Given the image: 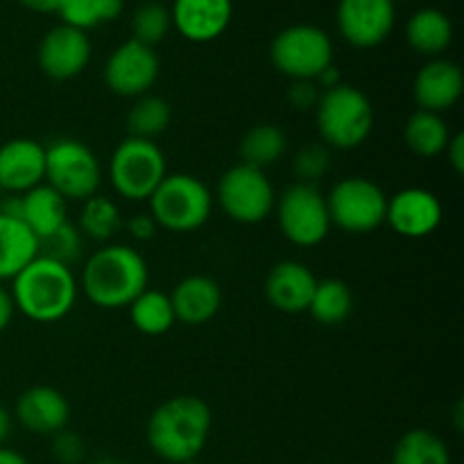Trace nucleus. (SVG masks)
<instances>
[{
	"mask_svg": "<svg viewBox=\"0 0 464 464\" xmlns=\"http://www.w3.org/2000/svg\"><path fill=\"white\" fill-rule=\"evenodd\" d=\"M462 68L456 62L444 57L429 59L420 68V72L415 75V84H412L417 109L440 113V116L451 107H456L458 100L462 98Z\"/></svg>",
	"mask_w": 464,
	"mask_h": 464,
	"instance_id": "nucleus-16",
	"label": "nucleus"
},
{
	"mask_svg": "<svg viewBox=\"0 0 464 464\" xmlns=\"http://www.w3.org/2000/svg\"><path fill=\"white\" fill-rule=\"evenodd\" d=\"M385 222L403 238H426L442 225V202L433 190L411 186L388 198Z\"/></svg>",
	"mask_w": 464,
	"mask_h": 464,
	"instance_id": "nucleus-15",
	"label": "nucleus"
},
{
	"mask_svg": "<svg viewBox=\"0 0 464 464\" xmlns=\"http://www.w3.org/2000/svg\"><path fill=\"white\" fill-rule=\"evenodd\" d=\"M21 5H25L27 9L39 14H57L62 7L63 0H18Z\"/></svg>",
	"mask_w": 464,
	"mask_h": 464,
	"instance_id": "nucleus-41",
	"label": "nucleus"
},
{
	"mask_svg": "<svg viewBox=\"0 0 464 464\" xmlns=\"http://www.w3.org/2000/svg\"><path fill=\"white\" fill-rule=\"evenodd\" d=\"M315 122L326 148L356 150L374 131L376 111L372 100L352 84L322 91L315 107Z\"/></svg>",
	"mask_w": 464,
	"mask_h": 464,
	"instance_id": "nucleus-4",
	"label": "nucleus"
},
{
	"mask_svg": "<svg viewBox=\"0 0 464 464\" xmlns=\"http://www.w3.org/2000/svg\"><path fill=\"white\" fill-rule=\"evenodd\" d=\"M331 227L347 234H372L385 222L388 195L367 177H344L326 195Z\"/></svg>",
	"mask_w": 464,
	"mask_h": 464,
	"instance_id": "nucleus-10",
	"label": "nucleus"
},
{
	"mask_svg": "<svg viewBox=\"0 0 464 464\" xmlns=\"http://www.w3.org/2000/svg\"><path fill=\"white\" fill-rule=\"evenodd\" d=\"M315 322L324 326H338L353 313V293L343 279L317 281L308 311Z\"/></svg>",
	"mask_w": 464,
	"mask_h": 464,
	"instance_id": "nucleus-28",
	"label": "nucleus"
},
{
	"mask_svg": "<svg viewBox=\"0 0 464 464\" xmlns=\"http://www.w3.org/2000/svg\"><path fill=\"white\" fill-rule=\"evenodd\" d=\"M392 464H451V451L438 433L412 429L399 438L392 451Z\"/></svg>",
	"mask_w": 464,
	"mask_h": 464,
	"instance_id": "nucleus-31",
	"label": "nucleus"
},
{
	"mask_svg": "<svg viewBox=\"0 0 464 464\" xmlns=\"http://www.w3.org/2000/svg\"><path fill=\"white\" fill-rule=\"evenodd\" d=\"M172 122V107L161 95L145 93L127 111V131L134 139L157 140Z\"/></svg>",
	"mask_w": 464,
	"mask_h": 464,
	"instance_id": "nucleus-30",
	"label": "nucleus"
},
{
	"mask_svg": "<svg viewBox=\"0 0 464 464\" xmlns=\"http://www.w3.org/2000/svg\"><path fill=\"white\" fill-rule=\"evenodd\" d=\"M53 453L62 464H80L84 458V442L72 430H59L53 435Z\"/></svg>",
	"mask_w": 464,
	"mask_h": 464,
	"instance_id": "nucleus-36",
	"label": "nucleus"
},
{
	"mask_svg": "<svg viewBox=\"0 0 464 464\" xmlns=\"http://www.w3.org/2000/svg\"><path fill=\"white\" fill-rule=\"evenodd\" d=\"M127 308H130V320L134 329L143 335H152V338L168 334L177 322L170 295L161 293V290L145 288Z\"/></svg>",
	"mask_w": 464,
	"mask_h": 464,
	"instance_id": "nucleus-27",
	"label": "nucleus"
},
{
	"mask_svg": "<svg viewBox=\"0 0 464 464\" xmlns=\"http://www.w3.org/2000/svg\"><path fill=\"white\" fill-rule=\"evenodd\" d=\"M91 39L86 32L68 25H57L39 44V68L45 77L54 82H68L82 75L91 62Z\"/></svg>",
	"mask_w": 464,
	"mask_h": 464,
	"instance_id": "nucleus-14",
	"label": "nucleus"
},
{
	"mask_svg": "<svg viewBox=\"0 0 464 464\" xmlns=\"http://www.w3.org/2000/svg\"><path fill=\"white\" fill-rule=\"evenodd\" d=\"M45 181V145L34 139H12L0 145V190L23 195Z\"/></svg>",
	"mask_w": 464,
	"mask_h": 464,
	"instance_id": "nucleus-17",
	"label": "nucleus"
},
{
	"mask_svg": "<svg viewBox=\"0 0 464 464\" xmlns=\"http://www.w3.org/2000/svg\"><path fill=\"white\" fill-rule=\"evenodd\" d=\"M45 184L66 202H86L98 195L102 184V166L86 143L77 139H59L45 148Z\"/></svg>",
	"mask_w": 464,
	"mask_h": 464,
	"instance_id": "nucleus-7",
	"label": "nucleus"
},
{
	"mask_svg": "<svg viewBox=\"0 0 464 464\" xmlns=\"http://www.w3.org/2000/svg\"><path fill=\"white\" fill-rule=\"evenodd\" d=\"M213 199L234 222L258 225L275 211L276 193L266 170L236 163L222 172Z\"/></svg>",
	"mask_w": 464,
	"mask_h": 464,
	"instance_id": "nucleus-11",
	"label": "nucleus"
},
{
	"mask_svg": "<svg viewBox=\"0 0 464 464\" xmlns=\"http://www.w3.org/2000/svg\"><path fill=\"white\" fill-rule=\"evenodd\" d=\"M0 464H30L25 460V456L9 447H0Z\"/></svg>",
	"mask_w": 464,
	"mask_h": 464,
	"instance_id": "nucleus-43",
	"label": "nucleus"
},
{
	"mask_svg": "<svg viewBox=\"0 0 464 464\" xmlns=\"http://www.w3.org/2000/svg\"><path fill=\"white\" fill-rule=\"evenodd\" d=\"M168 175L166 154L157 140L127 136L116 145L109 159L111 188L127 202H148Z\"/></svg>",
	"mask_w": 464,
	"mask_h": 464,
	"instance_id": "nucleus-6",
	"label": "nucleus"
},
{
	"mask_svg": "<svg viewBox=\"0 0 464 464\" xmlns=\"http://www.w3.org/2000/svg\"><path fill=\"white\" fill-rule=\"evenodd\" d=\"M444 154H447V159H449V163H451L453 170H456L458 175H462L464 172V136L453 134L451 140H449L447 150H444Z\"/></svg>",
	"mask_w": 464,
	"mask_h": 464,
	"instance_id": "nucleus-39",
	"label": "nucleus"
},
{
	"mask_svg": "<svg viewBox=\"0 0 464 464\" xmlns=\"http://www.w3.org/2000/svg\"><path fill=\"white\" fill-rule=\"evenodd\" d=\"M77 229L84 238L107 245L111 243L118 231L125 229V220H122L118 204L111 198H104V195L98 193L86 199V202H82Z\"/></svg>",
	"mask_w": 464,
	"mask_h": 464,
	"instance_id": "nucleus-29",
	"label": "nucleus"
},
{
	"mask_svg": "<svg viewBox=\"0 0 464 464\" xmlns=\"http://www.w3.org/2000/svg\"><path fill=\"white\" fill-rule=\"evenodd\" d=\"M122 0H63L59 7V18L63 25L89 32L100 23L116 21L122 14Z\"/></svg>",
	"mask_w": 464,
	"mask_h": 464,
	"instance_id": "nucleus-32",
	"label": "nucleus"
},
{
	"mask_svg": "<svg viewBox=\"0 0 464 464\" xmlns=\"http://www.w3.org/2000/svg\"><path fill=\"white\" fill-rule=\"evenodd\" d=\"M172 25L193 44H208L225 34L234 16V0H175Z\"/></svg>",
	"mask_w": 464,
	"mask_h": 464,
	"instance_id": "nucleus-18",
	"label": "nucleus"
},
{
	"mask_svg": "<svg viewBox=\"0 0 464 464\" xmlns=\"http://www.w3.org/2000/svg\"><path fill=\"white\" fill-rule=\"evenodd\" d=\"M317 276L313 275L306 263L299 261H279L266 276V299L272 308L288 315L306 313L315 293Z\"/></svg>",
	"mask_w": 464,
	"mask_h": 464,
	"instance_id": "nucleus-19",
	"label": "nucleus"
},
{
	"mask_svg": "<svg viewBox=\"0 0 464 464\" xmlns=\"http://www.w3.org/2000/svg\"><path fill=\"white\" fill-rule=\"evenodd\" d=\"M213 429V412L204 399L177 394L154 408L145 438L154 456L170 464L198 460Z\"/></svg>",
	"mask_w": 464,
	"mask_h": 464,
	"instance_id": "nucleus-1",
	"label": "nucleus"
},
{
	"mask_svg": "<svg viewBox=\"0 0 464 464\" xmlns=\"http://www.w3.org/2000/svg\"><path fill=\"white\" fill-rule=\"evenodd\" d=\"M148 263L139 249L125 243H107L91 254L82 270L86 299L104 311L127 308L148 288Z\"/></svg>",
	"mask_w": 464,
	"mask_h": 464,
	"instance_id": "nucleus-2",
	"label": "nucleus"
},
{
	"mask_svg": "<svg viewBox=\"0 0 464 464\" xmlns=\"http://www.w3.org/2000/svg\"><path fill=\"white\" fill-rule=\"evenodd\" d=\"M381 464H392V462H381Z\"/></svg>",
	"mask_w": 464,
	"mask_h": 464,
	"instance_id": "nucleus-46",
	"label": "nucleus"
},
{
	"mask_svg": "<svg viewBox=\"0 0 464 464\" xmlns=\"http://www.w3.org/2000/svg\"><path fill=\"white\" fill-rule=\"evenodd\" d=\"M82 238L84 236L80 234V229L75 225H71V222H66L62 229H57L53 236L41 240L39 254L54 258V261L63 263V266H71V263H75L80 258Z\"/></svg>",
	"mask_w": 464,
	"mask_h": 464,
	"instance_id": "nucleus-34",
	"label": "nucleus"
},
{
	"mask_svg": "<svg viewBox=\"0 0 464 464\" xmlns=\"http://www.w3.org/2000/svg\"><path fill=\"white\" fill-rule=\"evenodd\" d=\"M39 256V238L14 216L0 213V281H12Z\"/></svg>",
	"mask_w": 464,
	"mask_h": 464,
	"instance_id": "nucleus-23",
	"label": "nucleus"
},
{
	"mask_svg": "<svg viewBox=\"0 0 464 464\" xmlns=\"http://www.w3.org/2000/svg\"><path fill=\"white\" fill-rule=\"evenodd\" d=\"M272 66L290 80L315 82L334 66V41L324 30L308 23L290 25L275 36L270 45Z\"/></svg>",
	"mask_w": 464,
	"mask_h": 464,
	"instance_id": "nucleus-8",
	"label": "nucleus"
},
{
	"mask_svg": "<svg viewBox=\"0 0 464 464\" xmlns=\"http://www.w3.org/2000/svg\"><path fill=\"white\" fill-rule=\"evenodd\" d=\"M397 21L394 0H340L338 30L353 48H376Z\"/></svg>",
	"mask_w": 464,
	"mask_h": 464,
	"instance_id": "nucleus-13",
	"label": "nucleus"
},
{
	"mask_svg": "<svg viewBox=\"0 0 464 464\" xmlns=\"http://www.w3.org/2000/svg\"><path fill=\"white\" fill-rule=\"evenodd\" d=\"M406 41L415 53L424 57H440L453 41V23L442 9H420L406 23Z\"/></svg>",
	"mask_w": 464,
	"mask_h": 464,
	"instance_id": "nucleus-24",
	"label": "nucleus"
},
{
	"mask_svg": "<svg viewBox=\"0 0 464 464\" xmlns=\"http://www.w3.org/2000/svg\"><path fill=\"white\" fill-rule=\"evenodd\" d=\"M14 315H16V306H14L12 293L0 285V334L12 324Z\"/></svg>",
	"mask_w": 464,
	"mask_h": 464,
	"instance_id": "nucleus-40",
	"label": "nucleus"
},
{
	"mask_svg": "<svg viewBox=\"0 0 464 464\" xmlns=\"http://www.w3.org/2000/svg\"><path fill=\"white\" fill-rule=\"evenodd\" d=\"M320 86L311 80H295L288 89V102L299 111H311L320 102Z\"/></svg>",
	"mask_w": 464,
	"mask_h": 464,
	"instance_id": "nucleus-37",
	"label": "nucleus"
},
{
	"mask_svg": "<svg viewBox=\"0 0 464 464\" xmlns=\"http://www.w3.org/2000/svg\"><path fill=\"white\" fill-rule=\"evenodd\" d=\"M150 216L159 229L172 234H188L208 222L213 211L211 188L199 177L188 172L166 175L159 188L150 195Z\"/></svg>",
	"mask_w": 464,
	"mask_h": 464,
	"instance_id": "nucleus-5",
	"label": "nucleus"
},
{
	"mask_svg": "<svg viewBox=\"0 0 464 464\" xmlns=\"http://www.w3.org/2000/svg\"><path fill=\"white\" fill-rule=\"evenodd\" d=\"M184 464H199L198 460H190V462H184Z\"/></svg>",
	"mask_w": 464,
	"mask_h": 464,
	"instance_id": "nucleus-45",
	"label": "nucleus"
},
{
	"mask_svg": "<svg viewBox=\"0 0 464 464\" xmlns=\"http://www.w3.org/2000/svg\"><path fill=\"white\" fill-rule=\"evenodd\" d=\"M16 420L34 435H54L63 430L71 420V403L66 394L50 385L27 388L16 401Z\"/></svg>",
	"mask_w": 464,
	"mask_h": 464,
	"instance_id": "nucleus-20",
	"label": "nucleus"
},
{
	"mask_svg": "<svg viewBox=\"0 0 464 464\" xmlns=\"http://www.w3.org/2000/svg\"><path fill=\"white\" fill-rule=\"evenodd\" d=\"M451 136L447 121L440 113L421 111V109H417L403 125V143L415 157L421 159H435L444 154Z\"/></svg>",
	"mask_w": 464,
	"mask_h": 464,
	"instance_id": "nucleus-25",
	"label": "nucleus"
},
{
	"mask_svg": "<svg viewBox=\"0 0 464 464\" xmlns=\"http://www.w3.org/2000/svg\"><path fill=\"white\" fill-rule=\"evenodd\" d=\"M331 154L324 143H308L297 150L293 159V172L302 184H315L329 172Z\"/></svg>",
	"mask_w": 464,
	"mask_h": 464,
	"instance_id": "nucleus-35",
	"label": "nucleus"
},
{
	"mask_svg": "<svg viewBox=\"0 0 464 464\" xmlns=\"http://www.w3.org/2000/svg\"><path fill=\"white\" fill-rule=\"evenodd\" d=\"M175 320L188 326H202L218 315L222 306V290L207 275H190L181 279L170 293Z\"/></svg>",
	"mask_w": 464,
	"mask_h": 464,
	"instance_id": "nucleus-21",
	"label": "nucleus"
},
{
	"mask_svg": "<svg viewBox=\"0 0 464 464\" xmlns=\"http://www.w3.org/2000/svg\"><path fill=\"white\" fill-rule=\"evenodd\" d=\"M285 150H288L285 131L272 122H261V125H254L240 140V163L267 170L284 157Z\"/></svg>",
	"mask_w": 464,
	"mask_h": 464,
	"instance_id": "nucleus-26",
	"label": "nucleus"
},
{
	"mask_svg": "<svg viewBox=\"0 0 464 464\" xmlns=\"http://www.w3.org/2000/svg\"><path fill=\"white\" fill-rule=\"evenodd\" d=\"M125 229L134 240H139V243H148V240H152L154 236H157L159 227L157 222L152 220L150 213H139V216H131L130 220L125 222Z\"/></svg>",
	"mask_w": 464,
	"mask_h": 464,
	"instance_id": "nucleus-38",
	"label": "nucleus"
},
{
	"mask_svg": "<svg viewBox=\"0 0 464 464\" xmlns=\"http://www.w3.org/2000/svg\"><path fill=\"white\" fill-rule=\"evenodd\" d=\"M9 433H12V415H9L7 408L0 403V447H5Z\"/></svg>",
	"mask_w": 464,
	"mask_h": 464,
	"instance_id": "nucleus-42",
	"label": "nucleus"
},
{
	"mask_svg": "<svg viewBox=\"0 0 464 464\" xmlns=\"http://www.w3.org/2000/svg\"><path fill=\"white\" fill-rule=\"evenodd\" d=\"M159 54L150 45L130 39L118 45L104 63V84L121 98H140L159 80Z\"/></svg>",
	"mask_w": 464,
	"mask_h": 464,
	"instance_id": "nucleus-12",
	"label": "nucleus"
},
{
	"mask_svg": "<svg viewBox=\"0 0 464 464\" xmlns=\"http://www.w3.org/2000/svg\"><path fill=\"white\" fill-rule=\"evenodd\" d=\"M21 220L41 243L68 222V202L44 181L21 195Z\"/></svg>",
	"mask_w": 464,
	"mask_h": 464,
	"instance_id": "nucleus-22",
	"label": "nucleus"
},
{
	"mask_svg": "<svg viewBox=\"0 0 464 464\" xmlns=\"http://www.w3.org/2000/svg\"><path fill=\"white\" fill-rule=\"evenodd\" d=\"M75 275L71 266L54 261V258L39 256L27 263L12 279V299L18 313L39 324H53L63 320L72 311L77 302Z\"/></svg>",
	"mask_w": 464,
	"mask_h": 464,
	"instance_id": "nucleus-3",
	"label": "nucleus"
},
{
	"mask_svg": "<svg viewBox=\"0 0 464 464\" xmlns=\"http://www.w3.org/2000/svg\"><path fill=\"white\" fill-rule=\"evenodd\" d=\"M275 213L284 238L297 247H315L324 243L331 231L326 195L315 184H290L276 195Z\"/></svg>",
	"mask_w": 464,
	"mask_h": 464,
	"instance_id": "nucleus-9",
	"label": "nucleus"
},
{
	"mask_svg": "<svg viewBox=\"0 0 464 464\" xmlns=\"http://www.w3.org/2000/svg\"><path fill=\"white\" fill-rule=\"evenodd\" d=\"M170 9L166 5L157 3V0L139 5L134 14H131V39L143 45H150V48L161 44L168 36V32H170Z\"/></svg>",
	"mask_w": 464,
	"mask_h": 464,
	"instance_id": "nucleus-33",
	"label": "nucleus"
},
{
	"mask_svg": "<svg viewBox=\"0 0 464 464\" xmlns=\"http://www.w3.org/2000/svg\"><path fill=\"white\" fill-rule=\"evenodd\" d=\"M95 464H122V462H116V460H98Z\"/></svg>",
	"mask_w": 464,
	"mask_h": 464,
	"instance_id": "nucleus-44",
	"label": "nucleus"
}]
</instances>
